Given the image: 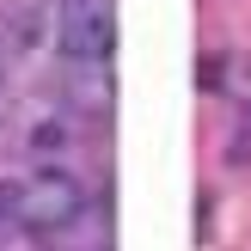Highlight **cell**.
I'll return each instance as SVG.
<instances>
[{
	"mask_svg": "<svg viewBox=\"0 0 251 251\" xmlns=\"http://www.w3.org/2000/svg\"><path fill=\"white\" fill-rule=\"evenodd\" d=\"M6 196H12L6 215L19 221V227H31V233H61V227H74L80 208H86L80 178H68V172H55V166L31 172L25 184H6Z\"/></svg>",
	"mask_w": 251,
	"mask_h": 251,
	"instance_id": "obj_1",
	"label": "cell"
},
{
	"mask_svg": "<svg viewBox=\"0 0 251 251\" xmlns=\"http://www.w3.org/2000/svg\"><path fill=\"white\" fill-rule=\"evenodd\" d=\"M117 43V19L104 0H61L55 12V49L68 61H104Z\"/></svg>",
	"mask_w": 251,
	"mask_h": 251,
	"instance_id": "obj_2",
	"label": "cell"
},
{
	"mask_svg": "<svg viewBox=\"0 0 251 251\" xmlns=\"http://www.w3.org/2000/svg\"><path fill=\"white\" fill-rule=\"evenodd\" d=\"M221 92L251 117V55H227V74H221Z\"/></svg>",
	"mask_w": 251,
	"mask_h": 251,
	"instance_id": "obj_3",
	"label": "cell"
},
{
	"mask_svg": "<svg viewBox=\"0 0 251 251\" xmlns=\"http://www.w3.org/2000/svg\"><path fill=\"white\" fill-rule=\"evenodd\" d=\"M6 202H12V196H6V184H0V221H6Z\"/></svg>",
	"mask_w": 251,
	"mask_h": 251,
	"instance_id": "obj_4",
	"label": "cell"
}]
</instances>
